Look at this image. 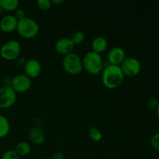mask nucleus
I'll use <instances>...</instances> for the list:
<instances>
[{
    "instance_id": "22",
    "label": "nucleus",
    "mask_w": 159,
    "mask_h": 159,
    "mask_svg": "<svg viewBox=\"0 0 159 159\" xmlns=\"http://www.w3.org/2000/svg\"><path fill=\"white\" fill-rule=\"evenodd\" d=\"M151 145L157 152H159V132L155 133L151 138Z\"/></svg>"
},
{
    "instance_id": "12",
    "label": "nucleus",
    "mask_w": 159,
    "mask_h": 159,
    "mask_svg": "<svg viewBox=\"0 0 159 159\" xmlns=\"http://www.w3.org/2000/svg\"><path fill=\"white\" fill-rule=\"evenodd\" d=\"M18 20L13 15L8 14L0 20V29L5 33H11L16 30Z\"/></svg>"
},
{
    "instance_id": "6",
    "label": "nucleus",
    "mask_w": 159,
    "mask_h": 159,
    "mask_svg": "<svg viewBox=\"0 0 159 159\" xmlns=\"http://www.w3.org/2000/svg\"><path fill=\"white\" fill-rule=\"evenodd\" d=\"M16 94L12 87H0V109L12 107L16 101Z\"/></svg>"
},
{
    "instance_id": "19",
    "label": "nucleus",
    "mask_w": 159,
    "mask_h": 159,
    "mask_svg": "<svg viewBox=\"0 0 159 159\" xmlns=\"http://www.w3.org/2000/svg\"><path fill=\"white\" fill-rule=\"evenodd\" d=\"M70 39L75 45L80 44L85 40V34L81 30H76L71 34Z\"/></svg>"
},
{
    "instance_id": "1",
    "label": "nucleus",
    "mask_w": 159,
    "mask_h": 159,
    "mask_svg": "<svg viewBox=\"0 0 159 159\" xmlns=\"http://www.w3.org/2000/svg\"><path fill=\"white\" fill-rule=\"evenodd\" d=\"M124 76L120 66L108 64L102 69V84L107 89H114L122 84Z\"/></svg>"
},
{
    "instance_id": "29",
    "label": "nucleus",
    "mask_w": 159,
    "mask_h": 159,
    "mask_svg": "<svg viewBox=\"0 0 159 159\" xmlns=\"http://www.w3.org/2000/svg\"><path fill=\"white\" fill-rule=\"evenodd\" d=\"M155 112H156L157 117H158V120H159V105L158 106V107L156 108V110H155Z\"/></svg>"
},
{
    "instance_id": "3",
    "label": "nucleus",
    "mask_w": 159,
    "mask_h": 159,
    "mask_svg": "<svg viewBox=\"0 0 159 159\" xmlns=\"http://www.w3.org/2000/svg\"><path fill=\"white\" fill-rule=\"evenodd\" d=\"M16 30L21 37L26 39H30L37 35L40 26L35 20L26 16L22 20H18Z\"/></svg>"
},
{
    "instance_id": "13",
    "label": "nucleus",
    "mask_w": 159,
    "mask_h": 159,
    "mask_svg": "<svg viewBox=\"0 0 159 159\" xmlns=\"http://www.w3.org/2000/svg\"><path fill=\"white\" fill-rule=\"evenodd\" d=\"M28 136H29L30 141L36 145H40V144H43L46 140V135H45L44 131L43 130V129L37 126L30 128L29 133H28Z\"/></svg>"
},
{
    "instance_id": "4",
    "label": "nucleus",
    "mask_w": 159,
    "mask_h": 159,
    "mask_svg": "<svg viewBox=\"0 0 159 159\" xmlns=\"http://www.w3.org/2000/svg\"><path fill=\"white\" fill-rule=\"evenodd\" d=\"M62 65L65 71L71 75H79L83 70L82 59L79 54L74 52L64 57Z\"/></svg>"
},
{
    "instance_id": "23",
    "label": "nucleus",
    "mask_w": 159,
    "mask_h": 159,
    "mask_svg": "<svg viewBox=\"0 0 159 159\" xmlns=\"http://www.w3.org/2000/svg\"><path fill=\"white\" fill-rule=\"evenodd\" d=\"M147 104H148V107L150 109H152V110H156V108L159 105V101L157 98L152 97L148 99Z\"/></svg>"
},
{
    "instance_id": "11",
    "label": "nucleus",
    "mask_w": 159,
    "mask_h": 159,
    "mask_svg": "<svg viewBox=\"0 0 159 159\" xmlns=\"http://www.w3.org/2000/svg\"><path fill=\"white\" fill-rule=\"evenodd\" d=\"M25 75L30 79L38 77L42 71V67L39 61L36 59H29L24 65Z\"/></svg>"
},
{
    "instance_id": "10",
    "label": "nucleus",
    "mask_w": 159,
    "mask_h": 159,
    "mask_svg": "<svg viewBox=\"0 0 159 159\" xmlns=\"http://www.w3.org/2000/svg\"><path fill=\"white\" fill-rule=\"evenodd\" d=\"M56 51L61 55H68L73 52L75 44L72 43L71 39L68 37H62L57 40L54 44Z\"/></svg>"
},
{
    "instance_id": "15",
    "label": "nucleus",
    "mask_w": 159,
    "mask_h": 159,
    "mask_svg": "<svg viewBox=\"0 0 159 159\" xmlns=\"http://www.w3.org/2000/svg\"><path fill=\"white\" fill-rule=\"evenodd\" d=\"M14 151L20 157H24L30 153L31 146L26 141H20L15 146Z\"/></svg>"
},
{
    "instance_id": "7",
    "label": "nucleus",
    "mask_w": 159,
    "mask_h": 159,
    "mask_svg": "<svg viewBox=\"0 0 159 159\" xmlns=\"http://www.w3.org/2000/svg\"><path fill=\"white\" fill-rule=\"evenodd\" d=\"M120 68L124 75L134 77L138 75L141 70V62L134 57H126L120 65Z\"/></svg>"
},
{
    "instance_id": "30",
    "label": "nucleus",
    "mask_w": 159,
    "mask_h": 159,
    "mask_svg": "<svg viewBox=\"0 0 159 159\" xmlns=\"http://www.w3.org/2000/svg\"><path fill=\"white\" fill-rule=\"evenodd\" d=\"M2 11H3L2 8L1 6H0V14H2Z\"/></svg>"
},
{
    "instance_id": "24",
    "label": "nucleus",
    "mask_w": 159,
    "mask_h": 159,
    "mask_svg": "<svg viewBox=\"0 0 159 159\" xmlns=\"http://www.w3.org/2000/svg\"><path fill=\"white\" fill-rule=\"evenodd\" d=\"M13 16L16 17V19L17 20H22V19L24 18V17H26L24 10L22 9H19V8L14 11Z\"/></svg>"
},
{
    "instance_id": "21",
    "label": "nucleus",
    "mask_w": 159,
    "mask_h": 159,
    "mask_svg": "<svg viewBox=\"0 0 159 159\" xmlns=\"http://www.w3.org/2000/svg\"><path fill=\"white\" fill-rule=\"evenodd\" d=\"M1 159H20V156L14 150H7L3 153Z\"/></svg>"
},
{
    "instance_id": "25",
    "label": "nucleus",
    "mask_w": 159,
    "mask_h": 159,
    "mask_svg": "<svg viewBox=\"0 0 159 159\" xmlns=\"http://www.w3.org/2000/svg\"><path fill=\"white\" fill-rule=\"evenodd\" d=\"M3 86H8V87H12V78L10 76H6L2 80Z\"/></svg>"
},
{
    "instance_id": "8",
    "label": "nucleus",
    "mask_w": 159,
    "mask_h": 159,
    "mask_svg": "<svg viewBox=\"0 0 159 159\" xmlns=\"http://www.w3.org/2000/svg\"><path fill=\"white\" fill-rule=\"evenodd\" d=\"M31 85V79L25 74H19L12 78V88L16 93L26 92L30 89Z\"/></svg>"
},
{
    "instance_id": "17",
    "label": "nucleus",
    "mask_w": 159,
    "mask_h": 159,
    "mask_svg": "<svg viewBox=\"0 0 159 159\" xmlns=\"http://www.w3.org/2000/svg\"><path fill=\"white\" fill-rule=\"evenodd\" d=\"M20 2L18 0H0V6L3 10L15 11L18 9Z\"/></svg>"
},
{
    "instance_id": "16",
    "label": "nucleus",
    "mask_w": 159,
    "mask_h": 159,
    "mask_svg": "<svg viewBox=\"0 0 159 159\" xmlns=\"http://www.w3.org/2000/svg\"><path fill=\"white\" fill-rule=\"evenodd\" d=\"M10 130V124L6 116L0 115V138L7 136Z\"/></svg>"
},
{
    "instance_id": "5",
    "label": "nucleus",
    "mask_w": 159,
    "mask_h": 159,
    "mask_svg": "<svg viewBox=\"0 0 159 159\" xmlns=\"http://www.w3.org/2000/svg\"><path fill=\"white\" fill-rule=\"evenodd\" d=\"M21 52V45L16 40H9L5 42L0 48L2 57L8 61L18 58Z\"/></svg>"
},
{
    "instance_id": "9",
    "label": "nucleus",
    "mask_w": 159,
    "mask_h": 159,
    "mask_svg": "<svg viewBox=\"0 0 159 159\" xmlns=\"http://www.w3.org/2000/svg\"><path fill=\"white\" fill-rule=\"evenodd\" d=\"M126 53L124 50L120 47H114L109 51L107 54V61L108 64L113 65L120 66L126 58Z\"/></svg>"
},
{
    "instance_id": "20",
    "label": "nucleus",
    "mask_w": 159,
    "mask_h": 159,
    "mask_svg": "<svg viewBox=\"0 0 159 159\" xmlns=\"http://www.w3.org/2000/svg\"><path fill=\"white\" fill-rule=\"evenodd\" d=\"M37 6L41 10L47 11L51 9L52 6V2L51 0H38L37 1Z\"/></svg>"
},
{
    "instance_id": "28",
    "label": "nucleus",
    "mask_w": 159,
    "mask_h": 159,
    "mask_svg": "<svg viewBox=\"0 0 159 159\" xmlns=\"http://www.w3.org/2000/svg\"><path fill=\"white\" fill-rule=\"evenodd\" d=\"M51 2L52 4H61V3L64 2V0H52Z\"/></svg>"
},
{
    "instance_id": "14",
    "label": "nucleus",
    "mask_w": 159,
    "mask_h": 159,
    "mask_svg": "<svg viewBox=\"0 0 159 159\" xmlns=\"http://www.w3.org/2000/svg\"><path fill=\"white\" fill-rule=\"evenodd\" d=\"M107 45H108L107 40L103 36H97V37H94L92 41L93 51L98 53V54H101L105 51L107 48Z\"/></svg>"
},
{
    "instance_id": "26",
    "label": "nucleus",
    "mask_w": 159,
    "mask_h": 159,
    "mask_svg": "<svg viewBox=\"0 0 159 159\" xmlns=\"http://www.w3.org/2000/svg\"><path fill=\"white\" fill-rule=\"evenodd\" d=\"M65 155H64L62 152H55V153L53 155L52 159H65Z\"/></svg>"
},
{
    "instance_id": "2",
    "label": "nucleus",
    "mask_w": 159,
    "mask_h": 159,
    "mask_svg": "<svg viewBox=\"0 0 159 159\" xmlns=\"http://www.w3.org/2000/svg\"><path fill=\"white\" fill-rule=\"evenodd\" d=\"M83 69H85L89 74L97 75L102 71L104 63L100 54L91 51L87 52L82 58Z\"/></svg>"
},
{
    "instance_id": "18",
    "label": "nucleus",
    "mask_w": 159,
    "mask_h": 159,
    "mask_svg": "<svg viewBox=\"0 0 159 159\" xmlns=\"http://www.w3.org/2000/svg\"><path fill=\"white\" fill-rule=\"evenodd\" d=\"M89 136L93 141L96 142H99L102 139V132L96 127H91L89 129Z\"/></svg>"
},
{
    "instance_id": "27",
    "label": "nucleus",
    "mask_w": 159,
    "mask_h": 159,
    "mask_svg": "<svg viewBox=\"0 0 159 159\" xmlns=\"http://www.w3.org/2000/svg\"><path fill=\"white\" fill-rule=\"evenodd\" d=\"M26 61L27 60H26L25 57H20L18 60V61H19V64H20V65H23V66H24L25 64H26Z\"/></svg>"
}]
</instances>
